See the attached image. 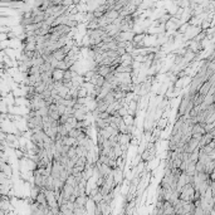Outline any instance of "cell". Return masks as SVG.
Here are the masks:
<instances>
[{
    "instance_id": "6da1fadb",
    "label": "cell",
    "mask_w": 215,
    "mask_h": 215,
    "mask_svg": "<svg viewBox=\"0 0 215 215\" xmlns=\"http://www.w3.org/2000/svg\"><path fill=\"white\" fill-rule=\"evenodd\" d=\"M195 191H196V189L194 186V184L189 182L182 187V190L180 191V199L184 200V201H194Z\"/></svg>"
},
{
    "instance_id": "7a4b0ae2",
    "label": "cell",
    "mask_w": 215,
    "mask_h": 215,
    "mask_svg": "<svg viewBox=\"0 0 215 215\" xmlns=\"http://www.w3.org/2000/svg\"><path fill=\"white\" fill-rule=\"evenodd\" d=\"M211 87H213V84H211V82L210 81H205L204 83L201 84V87H200V89H199V92L201 94H204V96H206L209 92H210V89H211Z\"/></svg>"
},
{
    "instance_id": "3957f363",
    "label": "cell",
    "mask_w": 215,
    "mask_h": 215,
    "mask_svg": "<svg viewBox=\"0 0 215 215\" xmlns=\"http://www.w3.org/2000/svg\"><path fill=\"white\" fill-rule=\"evenodd\" d=\"M64 76V69H60V68H54L53 71V81H62Z\"/></svg>"
},
{
    "instance_id": "277c9868",
    "label": "cell",
    "mask_w": 215,
    "mask_h": 215,
    "mask_svg": "<svg viewBox=\"0 0 215 215\" xmlns=\"http://www.w3.org/2000/svg\"><path fill=\"white\" fill-rule=\"evenodd\" d=\"M71 117V116H68L67 113H63V115H60V118H59V123H65L67 121H68V118Z\"/></svg>"
}]
</instances>
